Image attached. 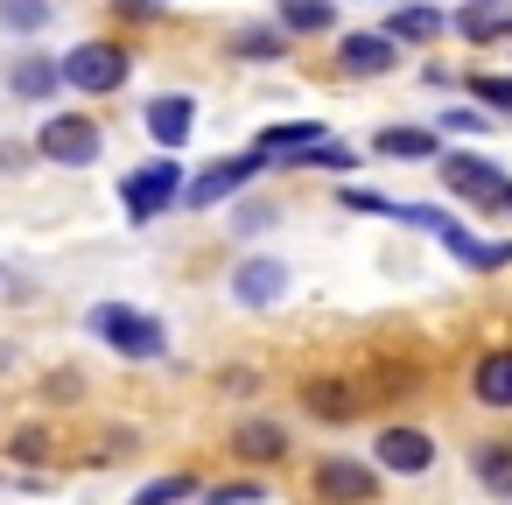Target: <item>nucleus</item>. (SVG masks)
<instances>
[{
	"instance_id": "nucleus-1",
	"label": "nucleus",
	"mask_w": 512,
	"mask_h": 505,
	"mask_svg": "<svg viewBox=\"0 0 512 505\" xmlns=\"http://www.w3.org/2000/svg\"><path fill=\"white\" fill-rule=\"evenodd\" d=\"M92 330H99L120 358H162V351H169V330H162L155 316L127 309V302H99V309H92Z\"/></svg>"
},
{
	"instance_id": "nucleus-2",
	"label": "nucleus",
	"mask_w": 512,
	"mask_h": 505,
	"mask_svg": "<svg viewBox=\"0 0 512 505\" xmlns=\"http://www.w3.org/2000/svg\"><path fill=\"white\" fill-rule=\"evenodd\" d=\"M127 71H134V57H127L120 43H78V50L64 57V85H78V92H92V99L120 92Z\"/></svg>"
},
{
	"instance_id": "nucleus-3",
	"label": "nucleus",
	"mask_w": 512,
	"mask_h": 505,
	"mask_svg": "<svg viewBox=\"0 0 512 505\" xmlns=\"http://www.w3.org/2000/svg\"><path fill=\"white\" fill-rule=\"evenodd\" d=\"M435 169H442V183H449L456 197L491 204V211H512V183H505V169H491L484 155H442Z\"/></svg>"
},
{
	"instance_id": "nucleus-4",
	"label": "nucleus",
	"mask_w": 512,
	"mask_h": 505,
	"mask_svg": "<svg viewBox=\"0 0 512 505\" xmlns=\"http://www.w3.org/2000/svg\"><path fill=\"white\" fill-rule=\"evenodd\" d=\"M36 155H50L57 169H85V162L99 155V127H92L85 113H50L43 134H36Z\"/></svg>"
},
{
	"instance_id": "nucleus-5",
	"label": "nucleus",
	"mask_w": 512,
	"mask_h": 505,
	"mask_svg": "<svg viewBox=\"0 0 512 505\" xmlns=\"http://www.w3.org/2000/svg\"><path fill=\"white\" fill-rule=\"evenodd\" d=\"M183 190H190V183H183V162H176V155H162V162H148V169H134L120 197H127V211H134V218L148 225V218H155V211H169V204H176Z\"/></svg>"
},
{
	"instance_id": "nucleus-6",
	"label": "nucleus",
	"mask_w": 512,
	"mask_h": 505,
	"mask_svg": "<svg viewBox=\"0 0 512 505\" xmlns=\"http://www.w3.org/2000/svg\"><path fill=\"white\" fill-rule=\"evenodd\" d=\"M267 162L260 155H232V162H211L204 176H190V190H183V204H197V211H211V204H225V197H239L253 176H260Z\"/></svg>"
},
{
	"instance_id": "nucleus-7",
	"label": "nucleus",
	"mask_w": 512,
	"mask_h": 505,
	"mask_svg": "<svg viewBox=\"0 0 512 505\" xmlns=\"http://www.w3.org/2000/svg\"><path fill=\"white\" fill-rule=\"evenodd\" d=\"M316 491H323L330 505H372L379 477H372L365 463H351V456H330V463H316Z\"/></svg>"
},
{
	"instance_id": "nucleus-8",
	"label": "nucleus",
	"mask_w": 512,
	"mask_h": 505,
	"mask_svg": "<svg viewBox=\"0 0 512 505\" xmlns=\"http://www.w3.org/2000/svg\"><path fill=\"white\" fill-rule=\"evenodd\" d=\"M372 449H379V463H386V470H400V477H421V470L435 463V442H428L421 428H386Z\"/></svg>"
},
{
	"instance_id": "nucleus-9",
	"label": "nucleus",
	"mask_w": 512,
	"mask_h": 505,
	"mask_svg": "<svg viewBox=\"0 0 512 505\" xmlns=\"http://www.w3.org/2000/svg\"><path fill=\"white\" fill-rule=\"evenodd\" d=\"M190 127H197V106H190L183 92H169V99H155V106H148V134H155V148H162V155H176V148L190 141Z\"/></svg>"
},
{
	"instance_id": "nucleus-10",
	"label": "nucleus",
	"mask_w": 512,
	"mask_h": 505,
	"mask_svg": "<svg viewBox=\"0 0 512 505\" xmlns=\"http://www.w3.org/2000/svg\"><path fill=\"white\" fill-rule=\"evenodd\" d=\"M337 64H344L351 78H379V71H393V36H386V29L344 36V43H337Z\"/></svg>"
},
{
	"instance_id": "nucleus-11",
	"label": "nucleus",
	"mask_w": 512,
	"mask_h": 505,
	"mask_svg": "<svg viewBox=\"0 0 512 505\" xmlns=\"http://www.w3.org/2000/svg\"><path fill=\"white\" fill-rule=\"evenodd\" d=\"M281 288H288V267H281V260H246V267L232 274V295H239L246 309H267V302H281Z\"/></svg>"
},
{
	"instance_id": "nucleus-12",
	"label": "nucleus",
	"mask_w": 512,
	"mask_h": 505,
	"mask_svg": "<svg viewBox=\"0 0 512 505\" xmlns=\"http://www.w3.org/2000/svg\"><path fill=\"white\" fill-rule=\"evenodd\" d=\"M57 85H64V64H50V57H15L8 64V92L15 99H57Z\"/></svg>"
},
{
	"instance_id": "nucleus-13",
	"label": "nucleus",
	"mask_w": 512,
	"mask_h": 505,
	"mask_svg": "<svg viewBox=\"0 0 512 505\" xmlns=\"http://www.w3.org/2000/svg\"><path fill=\"white\" fill-rule=\"evenodd\" d=\"M470 393L484 407H512V351H484L477 372H470Z\"/></svg>"
},
{
	"instance_id": "nucleus-14",
	"label": "nucleus",
	"mask_w": 512,
	"mask_h": 505,
	"mask_svg": "<svg viewBox=\"0 0 512 505\" xmlns=\"http://www.w3.org/2000/svg\"><path fill=\"white\" fill-rule=\"evenodd\" d=\"M232 449H239L246 463H281V456H288V435H281L274 421H239V428H232Z\"/></svg>"
},
{
	"instance_id": "nucleus-15",
	"label": "nucleus",
	"mask_w": 512,
	"mask_h": 505,
	"mask_svg": "<svg viewBox=\"0 0 512 505\" xmlns=\"http://www.w3.org/2000/svg\"><path fill=\"white\" fill-rule=\"evenodd\" d=\"M379 155H400V162H442V141L428 127H379Z\"/></svg>"
},
{
	"instance_id": "nucleus-16",
	"label": "nucleus",
	"mask_w": 512,
	"mask_h": 505,
	"mask_svg": "<svg viewBox=\"0 0 512 505\" xmlns=\"http://www.w3.org/2000/svg\"><path fill=\"white\" fill-rule=\"evenodd\" d=\"M337 22V0H281V29L295 36H323Z\"/></svg>"
},
{
	"instance_id": "nucleus-17",
	"label": "nucleus",
	"mask_w": 512,
	"mask_h": 505,
	"mask_svg": "<svg viewBox=\"0 0 512 505\" xmlns=\"http://www.w3.org/2000/svg\"><path fill=\"white\" fill-rule=\"evenodd\" d=\"M456 29H463L470 43H491V36H505V29H512V15L498 8V0H470V8L456 15Z\"/></svg>"
},
{
	"instance_id": "nucleus-18",
	"label": "nucleus",
	"mask_w": 512,
	"mask_h": 505,
	"mask_svg": "<svg viewBox=\"0 0 512 505\" xmlns=\"http://www.w3.org/2000/svg\"><path fill=\"white\" fill-rule=\"evenodd\" d=\"M386 36L393 43H428V36H442V8H400L386 22Z\"/></svg>"
},
{
	"instance_id": "nucleus-19",
	"label": "nucleus",
	"mask_w": 512,
	"mask_h": 505,
	"mask_svg": "<svg viewBox=\"0 0 512 505\" xmlns=\"http://www.w3.org/2000/svg\"><path fill=\"white\" fill-rule=\"evenodd\" d=\"M302 400H309V414H323V421H344L358 400H351V386H330V379H309L302 386Z\"/></svg>"
},
{
	"instance_id": "nucleus-20",
	"label": "nucleus",
	"mask_w": 512,
	"mask_h": 505,
	"mask_svg": "<svg viewBox=\"0 0 512 505\" xmlns=\"http://www.w3.org/2000/svg\"><path fill=\"white\" fill-rule=\"evenodd\" d=\"M477 484L512 498V442H491V449H477Z\"/></svg>"
},
{
	"instance_id": "nucleus-21",
	"label": "nucleus",
	"mask_w": 512,
	"mask_h": 505,
	"mask_svg": "<svg viewBox=\"0 0 512 505\" xmlns=\"http://www.w3.org/2000/svg\"><path fill=\"white\" fill-rule=\"evenodd\" d=\"M0 29H15V36L50 29V0H0Z\"/></svg>"
},
{
	"instance_id": "nucleus-22",
	"label": "nucleus",
	"mask_w": 512,
	"mask_h": 505,
	"mask_svg": "<svg viewBox=\"0 0 512 505\" xmlns=\"http://www.w3.org/2000/svg\"><path fill=\"white\" fill-rule=\"evenodd\" d=\"M246 64H274V57H288V36H274V29H239V43H232Z\"/></svg>"
},
{
	"instance_id": "nucleus-23",
	"label": "nucleus",
	"mask_w": 512,
	"mask_h": 505,
	"mask_svg": "<svg viewBox=\"0 0 512 505\" xmlns=\"http://www.w3.org/2000/svg\"><path fill=\"white\" fill-rule=\"evenodd\" d=\"M190 491H197V477H183V470H176V477L141 484V491H134V505H176V498H190Z\"/></svg>"
},
{
	"instance_id": "nucleus-24",
	"label": "nucleus",
	"mask_w": 512,
	"mask_h": 505,
	"mask_svg": "<svg viewBox=\"0 0 512 505\" xmlns=\"http://www.w3.org/2000/svg\"><path fill=\"white\" fill-rule=\"evenodd\" d=\"M442 127H456V134H484V127H491V113H477V106H456V113H442Z\"/></svg>"
},
{
	"instance_id": "nucleus-25",
	"label": "nucleus",
	"mask_w": 512,
	"mask_h": 505,
	"mask_svg": "<svg viewBox=\"0 0 512 505\" xmlns=\"http://www.w3.org/2000/svg\"><path fill=\"white\" fill-rule=\"evenodd\" d=\"M302 169H330V176H337V169H351V148H337V141H323V148H316V155H309Z\"/></svg>"
},
{
	"instance_id": "nucleus-26",
	"label": "nucleus",
	"mask_w": 512,
	"mask_h": 505,
	"mask_svg": "<svg viewBox=\"0 0 512 505\" xmlns=\"http://www.w3.org/2000/svg\"><path fill=\"white\" fill-rule=\"evenodd\" d=\"M477 99L498 106V113H512V78H477Z\"/></svg>"
},
{
	"instance_id": "nucleus-27",
	"label": "nucleus",
	"mask_w": 512,
	"mask_h": 505,
	"mask_svg": "<svg viewBox=\"0 0 512 505\" xmlns=\"http://www.w3.org/2000/svg\"><path fill=\"white\" fill-rule=\"evenodd\" d=\"M120 15H134V22H162L169 15V0H113Z\"/></svg>"
},
{
	"instance_id": "nucleus-28",
	"label": "nucleus",
	"mask_w": 512,
	"mask_h": 505,
	"mask_svg": "<svg viewBox=\"0 0 512 505\" xmlns=\"http://www.w3.org/2000/svg\"><path fill=\"white\" fill-rule=\"evenodd\" d=\"M211 505H260V484H218Z\"/></svg>"
},
{
	"instance_id": "nucleus-29",
	"label": "nucleus",
	"mask_w": 512,
	"mask_h": 505,
	"mask_svg": "<svg viewBox=\"0 0 512 505\" xmlns=\"http://www.w3.org/2000/svg\"><path fill=\"white\" fill-rule=\"evenodd\" d=\"M260 225H274V211H260V204H253V211H239V225H232V232H260Z\"/></svg>"
}]
</instances>
